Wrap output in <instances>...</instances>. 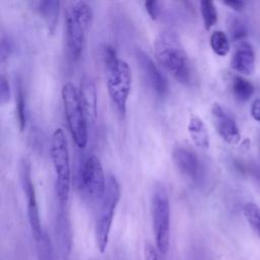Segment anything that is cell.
<instances>
[{"label": "cell", "mask_w": 260, "mask_h": 260, "mask_svg": "<svg viewBox=\"0 0 260 260\" xmlns=\"http://www.w3.org/2000/svg\"><path fill=\"white\" fill-rule=\"evenodd\" d=\"M62 100L70 134L76 146L83 148L87 143V118L73 83L67 82L63 85Z\"/></svg>", "instance_id": "4"}, {"label": "cell", "mask_w": 260, "mask_h": 260, "mask_svg": "<svg viewBox=\"0 0 260 260\" xmlns=\"http://www.w3.org/2000/svg\"><path fill=\"white\" fill-rule=\"evenodd\" d=\"M107 88L109 96L121 116H125L127 101L132 86V72L128 63L117 59L108 68Z\"/></svg>", "instance_id": "5"}, {"label": "cell", "mask_w": 260, "mask_h": 260, "mask_svg": "<svg viewBox=\"0 0 260 260\" xmlns=\"http://www.w3.org/2000/svg\"><path fill=\"white\" fill-rule=\"evenodd\" d=\"M19 180L27 202V217L32 236L37 240L44 232L41 228L39 209L36 198V191L31 180V167L29 160L22 158L19 164Z\"/></svg>", "instance_id": "7"}, {"label": "cell", "mask_w": 260, "mask_h": 260, "mask_svg": "<svg viewBox=\"0 0 260 260\" xmlns=\"http://www.w3.org/2000/svg\"><path fill=\"white\" fill-rule=\"evenodd\" d=\"M232 92L234 96L241 102H246L254 94L252 83L242 76H236L232 83Z\"/></svg>", "instance_id": "17"}, {"label": "cell", "mask_w": 260, "mask_h": 260, "mask_svg": "<svg viewBox=\"0 0 260 260\" xmlns=\"http://www.w3.org/2000/svg\"><path fill=\"white\" fill-rule=\"evenodd\" d=\"M244 216L250 228L260 240V207L253 202H248L243 207Z\"/></svg>", "instance_id": "18"}, {"label": "cell", "mask_w": 260, "mask_h": 260, "mask_svg": "<svg viewBox=\"0 0 260 260\" xmlns=\"http://www.w3.org/2000/svg\"><path fill=\"white\" fill-rule=\"evenodd\" d=\"M145 9L148 13V15L152 18V19H156L159 12H160V3L158 1H146L144 3Z\"/></svg>", "instance_id": "27"}, {"label": "cell", "mask_w": 260, "mask_h": 260, "mask_svg": "<svg viewBox=\"0 0 260 260\" xmlns=\"http://www.w3.org/2000/svg\"><path fill=\"white\" fill-rule=\"evenodd\" d=\"M143 260H158L156 249L150 243H145L143 248Z\"/></svg>", "instance_id": "28"}, {"label": "cell", "mask_w": 260, "mask_h": 260, "mask_svg": "<svg viewBox=\"0 0 260 260\" xmlns=\"http://www.w3.org/2000/svg\"><path fill=\"white\" fill-rule=\"evenodd\" d=\"M13 48H14L13 40L9 36L3 35L0 41V61L1 62H4L11 55Z\"/></svg>", "instance_id": "24"}, {"label": "cell", "mask_w": 260, "mask_h": 260, "mask_svg": "<svg viewBox=\"0 0 260 260\" xmlns=\"http://www.w3.org/2000/svg\"><path fill=\"white\" fill-rule=\"evenodd\" d=\"M188 132L194 144L200 148L207 149L209 147V134L204 122L195 114L190 116L188 124Z\"/></svg>", "instance_id": "16"}, {"label": "cell", "mask_w": 260, "mask_h": 260, "mask_svg": "<svg viewBox=\"0 0 260 260\" xmlns=\"http://www.w3.org/2000/svg\"><path fill=\"white\" fill-rule=\"evenodd\" d=\"M150 210L156 248L161 254H166L170 246V202L161 185L154 188Z\"/></svg>", "instance_id": "6"}, {"label": "cell", "mask_w": 260, "mask_h": 260, "mask_svg": "<svg viewBox=\"0 0 260 260\" xmlns=\"http://www.w3.org/2000/svg\"><path fill=\"white\" fill-rule=\"evenodd\" d=\"M120 196L121 191L119 182L114 175L109 174L107 176L106 190L101 199L100 210L95 223L96 245L101 253H104L107 249L113 217L120 200Z\"/></svg>", "instance_id": "3"}, {"label": "cell", "mask_w": 260, "mask_h": 260, "mask_svg": "<svg viewBox=\"0 0 260 260\" xmlns=\"http://www.w3.org/2000/svg\"><path fill=\"white\" fill-rule=\"evenodd\" d=\"M211 117L214 127L221 138L230 144H237L240 141L241 134L235 120L217 103L211 107Z\"/></svg>", "instance_id": "11"}, {"label": "cell", "mask_w": 260, "mask_h": 260, "mask_svg": "<svg viewBox=\"0 0 260 260\" xmlns=\"http://www.w3.org/2000/svg\"><path fill=\"white\" fill-rule=\"evenodd\" d=\"M10 99V87L7 79L2 75L0 77V104L7 103Z\"/></svg>", "instance_id": "26"}, {"label": "cell", "mask_w": 260, "mask_h": 260, "mask_svg": "<svg viewBox=\"0 0 260 260\" xmlns=\"http://www.w3.org/2000/svg\"><path fill=\"white\" fill-rule=\"evenodd\" d=\"M200 12L205 29H210L217 21V10L213 1L202 0L199 2Z\"/></svg>", "instance_id": "19"}, {"label": "cell", "mask_w": 260, "mask_h": 260, "mask_svg": "<svg viewBox=\"0 0 260 260\" xmlns=\"http://www.w3.org/2000/svg\"><path fill=\"white\" fill-rule=\"evenodd\" d=\"M255 52L251 44L241 42L233 54L231 67L239 73L250 75L255 70Z\"/></svg>", "instance_id": "12"}, {"label": "cell", "mask_w": 260, "mask_h": 260, "mask_svg": "<svg viewBox=\"0 0 260 260\" xmlns=\"http://www.w3.org/2000/svg\"><path fill=\"white\" fill-rule=\"evenodd\" d=\"M107 177L100 158L90 155L85 160L81 170V187L91 199H102L106 190Z\"/></svg>", "instance_id": "8"}, {"label": "cell", "mask_w": 260, "mask_h": 260, "mask_svg": "<svg viewBox=\"0 0 260 260\" xmlns=\"http://www.w3.org/2000/svg\"><path fill=\"white\" fill-rule=\"evenodd\" d=\"M16 115L19 124V129L22 131L26 125V103L24 92L20 84L17 87L16 93Z\"/></svg>", "instance_id": "23"}, {"label": "cell", "mask_w": 260, "mask_h": 260, "mask_svg": "<svg viewBox=\"0 0 260 260\" xmlns=\"http://www.w3.org/2000/svg\"><path fill=\"white\" fill-rule=\"evenodd\" d=\"M223 3L236 11L242 10L245 6V2L241 0H229V1H223Z\"/></svg>", "instance_id": "30"}, {"label": "cell", "mask_w": 260, "mask_h": 260, "mask_svg": "<svg viewBox=\"0 0 260 260\" xmlns=\"http://www.w3.org/2000/svg\"><path fill=\"white\" fill-rule=\"evenodd\" d=\"M36 243L38 260H55L51 241L45 232L36 240Z\"/></svg>", "instance_id": "22"}, {"label": "cell", "mask_w": 260, "mask_h": 260, "mask_svg": "<svg viewBox=\"0 0 260 260\" xmlns=\"http://www.w3.org/2000/svg\"><path fill=\"white\" fill-rule=\"evenodd\" d=\"M51 158L56 173V191L59 202L65 205L70 192L71 172L67 140L62 128H57L51 139Z\"/></svg>", "instance_id": "2"}, {"label": "cell", "mask_w": 260, "mask_h": 260, "mask_svg": "<svg viewBox=\"0 0 260 260\" xmlns=\"http://www.w3.org/2000/svg\"><path fill=\"white\" fill-rule=\"evenodd\" d=\"M102 58L104 60V63L106 65V67L108 68L110 65H112L117 59V53L115 51V49L109 45H106L103 47L102 49Z\"/></svg>", "instance_id": "25"}, {"label": "cell", "mask_w": 260, "mask_h": 260, "mask_svg": "<svg viewBox=\"0 0 260 260\" xmlns=\"http://www.w3.org/2000/svg\"><path fill=\"white\" fill-rule=\"evenodd\" d=\"M153 46L157 62L178 82L189 84L192 79L191 63L178 34L171 28L162 29Z\"/></svg>", "instance_id": "1"}, {"label": "cell", "mask_w": 260, "mask_h": 260, "mask_svg": "<svg viewBox=\"0 0 260 260\" xmlns=\"http://www.w3.org/2000/svg\"><path fill=\"white\" fill-rule=\"evenodd\" d=\"M87 27L67 6L65 11V34L66 43L71 56L78 59L85 47V34Z\"/></svg>", "instance_id": "9"}, {"label": "cell", "mask_w": 260, "mask_h": 260, "mask_svg": "<svg viewBox=\"0 0 260 260\" xmlns=\"http://www.w3.org/2000/svg\"><path fill=\"white\" fill-rule=\"evenodd\" d=\"M172 158L177 169L186 177L195 179L199 173V160L196 154L184 146H176L172 152Z\"/></svg>", "instance_id": "13"}, {"label": "cell", "mask_w": 260, "mask_h": 260, "mask_svg": "<svg viewBox=\"0 0 260 260\" xmlns=\"http://www.w3.org/2000/svg\"><path fill=\"white\" fill-rule=\"evenodd\" d=\"M78 92L87 120L93 122L98 113V92L90 76H84L81 79Z\"/></svg>", "instance_id": "14"}, {"label": "cell", "mask_w": 260, "mask_h": 260, "mask_svg": "<svg viewBox=\"0 0 260 260\" xmlns=\"http://www.w3.org/2000/svg\"><path fill=\"white\" fill-rule=\"evenodd\" d=\"M135 58L139 64L142 75L150 88L158 95H164L168 90V82L160 69L141 49H136Z\"/></svg>", "instance_id": "10"}, {"label": "cell", "mask_w": 260, "mask_h": 260, "mask_svg": "<svg viewBox=\"0 0 260 260\" xmlns=\"http://www.w3.org/2000/svg\"><path fill=\"white\" fill-rule=\"evenodd\" d=\"M30 4L40 13V15L45 19L48 28L51 32L54 31L59 14L60 1L58 0H39L32 1Z\"/></svg>", "instance_id": "15"}, {"label": "cell", "mask_w": 260, "mask_h": 260, "mask_svg": "<svg viewBox=\"0 0 260 260\" xmlns=\"http://www.w3.org/2000/svg\"><path fill=\"white\" fill-rule=\"evenodd\" d=\"M228 27L233 41H242L248 35L246 23L237 16H231L228 21Z\"/></svg>", "instance_id": "21"}, {"label": "cell", "mask_w": 260, "mask_h": 260, "mask_svg": "<svg viewBox=\"0 0 260 260\" xmlns=\"http://www.w3.org/2000/svg\"><path fill=\"white\" fill-rule=\"evenodd\" d=\"M210 47L217 56H226L230 51V41L225 32L221 30L213 31L210 36Z\"/></svg>", "instance_id": "20"}, {"label": "cell", "mask_w": 260, "mask_h": 260, "mask_svg": "<svg viewBox=\"0 0 260 260\" xmlns=\"http://www.w3.org/2000/svg\"><path fill=\"white\" fill-rule=\"evenodd\" d=\"M251 115L256 121L260 122V99H256L253 102L251 107Z\"/></svg>", "instance_id": "29"}]
</instances>
